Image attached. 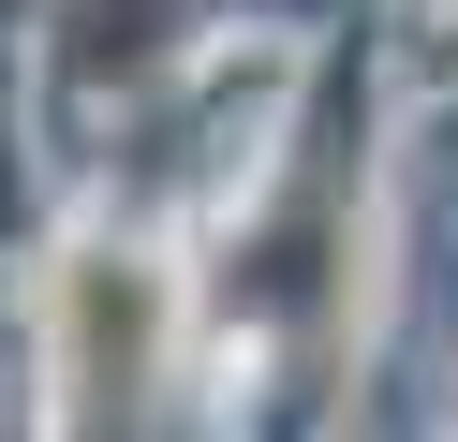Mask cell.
<instances>
[{"label": "cell", "mask_w": 458, "mask_h": 442, "mask_svg": "<svg viewBox=\"0 0 458 442\" xmlns=\"http://www.w3.org/2000/svg\"><path fill=\"white\" fill-rule=\"evenodd\" d=\"M163 339H178V280L148 251H74L60 265V383H74V413L163 383Z\"/></svg>", "instance_id": "6da1fadb"}]
</instances>
